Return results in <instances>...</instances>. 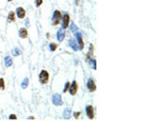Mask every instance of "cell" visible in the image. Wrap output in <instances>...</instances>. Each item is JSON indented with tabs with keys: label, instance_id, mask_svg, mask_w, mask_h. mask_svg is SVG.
<instances>
[{
	"label": "cell",
	"instance_id": "6da1fadb",
	"mask_svg": "<svg viewBox=\"0 0 146 121\" xmlns=\"http://www.w3.org/2000/svg\"><path fill=\"white\" fill-rule=\"evenodd\" d=\"M39 81L43 84H46L48 81H49V73H48L46 70L41 71V73L39 74Z\"/></svg>",
	"mask_w": 146,
	"mask_h": 121
},
{
	"label": "cell",
	"instance_id": "7a4b0ae2",
	"mask_svg": "<svg viewBox=\"0 0 146 121\" xmlns=\"http://www.w3.org/2000/svg\"><path fill=\"white\" fill-rule=\"evenodd\" d=\"M62 19V14L59 11H55L54 12V15H53V24L54 25H58L59 22Z\"/></svg>",
	"mask_w": 146,
	"mask_h": 121
},
{
	"label": "cell",
	"instance_id": "3957f363",
	"mask_svg": "<svg viewBox=\"0 0 146 121\" xmlns=\"http://www.w3.org/2000/svg\"><path fill=\"white\" fill-rule=\"evenodd\" d=\"M52 102L54 105L56 106H62V97L59 94H54L53 98H52Z\"/></svg>",
	"mask_w": 146,
	"mask_h": 121
},
{
	"label": "cell",
	"instance_id": "277c9868",
	"mask_svg": "<svg viewBox=\"0 0 146 121\" xmlns=\"http://www.w3.org/2000/svg\"><path fill=\"white\" fill-rule=\"evenodd\" d=\"M86 112H87L88 117L90 119H94L95 117V110L93 106H86Z\"/></svg>",
	"mask_w": 146,
	"mask_h": 121
},
{
	"label": "cell",
	"instance_id": "5b68a950",
	"mask_svg": "<svg viewBox=\"0 0 146 121\" xmlns=\"http://www.w3.org/2000/svg\"><path fill=\"white\" fill-rule=\"evenodd\" d=\"M69 93L71 95H75L77 93V90H78V85H77V82L75 81L72 82V84L69 85Z\"/></svg>",
	"mask_w": 146,
	"mask_h": 121
},
{
	"label": "cell",
	"instance_id": "8992f818",
	"mask_svg": "<svg viewBox=\"0 0 146 121\" xmlns=\"http://www.w3.org/2000/svg\"><path fill=\"white\" fill-rule=\"evenodd\" d=\"M87 87H88V89H89V90H90L91 92L95 91V89H96V86H95V81H94V80H93V79H90V80L88 81Z\"/></svg>",
	"mask_w": 146,
	"mask_h": 121
},
{
	"label": "cell",
	"instance_id": "52a82bcc",
	"mask_svg": "<svg viewBox=\"0 0 146 121\" xmlns=\"http://www.w3.org/2000/svg\"><path fill=\"white\" fill-rule=\"evenodd\" d=\"M76 35V38L77 40H78V44H79V49H83L84 48V42H83V39H82V35H81L80 32H76L75 33Z\"/></svg>",
	"mask_w": 146,
	"mask_h": 121
},
{
	"label": "cell",
	"instance_id": "ba28073f",
	"mask_svg": "<svg viewBox=\"0 0 146 121\" xmlns=\"http://www.w3.org/2000/svg\"><path fill=\"white\" fill-rule=\"evenodd\" d=\"M69 20H70V17L68 14H65L62 18V28H66L68 24H69Z\"/></svg>",
	"mask_w": 146,
	"mask_h": 121
},
{
	"label": "cell",
	"instance_id": "9c48e42d",
	"mask_svg": "<svg viewBox=\"0 0 146 121\" xmlns=\"http://www.w3.org/2000/svg\"><path fill=\"white\" fill-rule=\"evenodd\" d=\"M57 37H58V40L60 41V42L64 40V37H65V31H64V28L58 29V33H57Z\"/></svg>",
	"mask_w": 146,
	"mask_h": 121
},
{
	"label": "cell",
	"instance_id": "30bf717a",
	"mask_svg": "<svg viewBox=\"0 0 146 121\" xmlns=\"http://www.w3.org/2000/svg\"><path fill=\"white\" fill-rule=\"evenodd\" d=\"M17 15H18V18H23L25 16H26V10L22 7H19L18 9H17Z\"/></svg>",
	"mask_w": 146,
	"mask_h": 121
},
{
	"label": "cell",
	"instance_id": "8fae6325",
	"mask_svg": "<svg viewBox=\"0 0 146 121\" xmlns=\"http://www.w3.org/2000/svg\"><path fill=\"white\" fill-rule=\"evenodd\" d=\"M69 46L73 48V51H75V52L79 51V46L77 45L76 41L74 40V39H70L69 40Z\"/></svg>",
	"mask_w": 146,
	"mask_h": 121
},
{
	"label": "cell",
	"instance_id": "7c38bea8",
	"mask_svg": "<svg viewBox=\"0 0 146 121\" xmlns=\"http://www.w3.org/2000/svg\"><path fill=\"white\" fill-rule=\"evenodd\" d=\"M19 34H20V37H21V38H23V39H26V37H27V35H28V33H27V30H26V28H22V29H20Z\"/></svg>",
	"mask_w": 146,
	"mask_h": 121
},
{
	"label": "cell",
	"instance_id": "4fadbf2b",
	"mask_svg": "<svg viewBox=\"0 0 146 121\" xmlns=\"http://www.w3.org/2000/svg\"><path fill=\"white\" fill-rule=\"evenodd\" d=\"M63 116H64V118L65 119H69L70 116H71V110L70 109H65L64 110V111H63Z\"/></svg>",
	"mask_w": 146,
	"mask_h": 121
},
{
	"label": "cell",
	"instance_id": "5bb4252c",
	"mask_svg": "<svg viewBox=\"0 0 146 121\" xmlns=\"http://www.w3.org/2000/svg\"><path fill=\"white\" fill-rule=\"evenodd\" d=\"M89 65H90L92 69H96V61H95V59H89Z\"/></svg>",
	"mask_w": 146,
	"mask_h": 121
},
{
	"label": "cell",
	"instance_id": "9a60e30c",
	"mask_svg": "<svg viewBox=\"0 0 146 121\" xmlns=\"http://www.w3.org/2000/svg\"><path fill=\"white\" fill-rule=\"evenodd\" d=\"M12 64H13L12 58L10 57V56H7V57L5 58V66H6V67H10V66H12Z\"/></svg>",
	"mask_w": 146,
	"mask_h": 121
},
{
	"label": "cell",
	"instance_id": "2e32d148",
	"mask_svg": "<svg viewBox=\"0 0 146 121\" xmlns=\"http://www.w3.org/2000/svg\"><path fill=\"white\" fill-rule=\"evenodd\" d=\"M15 19H16V18H15V13L14 12H10L9 16H8V20L10 22H15Z\"/></svg>",
	"mask_w": 146,
	"mask_h": 121
},
{
	"label": "cell",
	"instance_id": "e0dca14e",
	"mask_svg": "<svg viewBox=\"0 0 146 121\" xmlns=\"http://www.w3.org/2000/svg\"><path fill=\"white\" fill-rule=\"evenodd\" d=\"M28 83H29V80L27 79V77H26V79L23 80V81L22 82V88L26 89V88L28 86Z\"/></svg>",
	"mask_w": 146,
	"mask_h": 121
},
{
	"label": "cell",
	"instance_id": "ac0fdd59",
	"mask_svg": "<svg viewBox=\"0 0 146 121\" xmlns=\"http://www.w3.org/2000/svg\"><path fill=\"white\" fill-rule=\"evenodd\" d=\"M93 52H94V46L91 45V46H90V52L87 53V60L90 58V56H91V55H93Z\"/></svg>",
	"mask_w": 146,
	"mask_h": 121
},
{
	"label": "cell",
	"instance_id": "d6986e66",
	"mask_svg": "<svg viewBox=\"0 0 146 121\" xmlns=\"http://www.w3.org/2000/svg\"><path fill=\"white\" fill-rule=\"evenodd\" d=\"M57 48H58V47H57L56 44H54V43H51V44H50V51H51V52H55L56 49H57Z\"/></svg>",
	"mask_w": 146,
	"mask_h": 121
},
{
	"label": "cell",
	"instance_id": "ffe728a7",
	"mask_svg": "<svg viewBox=\"0 0 146 121\" xmlns=\"http://www.w3.org/2000/svg\"><path fill=\"white\" fill-rule=\"evenodd\" d=\"M13 54L15 55V56H18V55L21 54V51L19 49V48H14V51H13Z\"/></svg>",
	"mask_w": 146,
	"mask_h": 121
},
{
	"label": "cell",
	"instance_id": "44dd1931",
	"mask_svg": "<svg viewBox=\"0 0 146 121\" xmlns=\"http://www.w3.org/2000/svg\"><path fill=\"white\" fill-rule=\"evenodd\" d=\"M4 88H5V82H4V80L3 79H0V89L3 90Z\"/></svg>",
	"mask_w": 146,
	"mask_h": 121
},
{
	"label": "cell",
	"instance_id": "7402d4cb",
	"mask_svg": "<svg viewBox=\"0 0 146 121\" xmlns=\"http://www.w3.org/2000/svg\"><path fill=\"white\" fill-rule=\"evenodd\" d=\"M77 29H78V28H77V26L75 25L74 23H72V25H71V27H70V30H71L72 32H76Z\"/></svg>",
	"mask_w": 146,
	"mask_h": 121
},
{
	"label": "cell",
	"instance_id": "603a6c76",
	"mask_svg": "<svg viewBox=\"0 0 146 121\" xmlns=\"http://www.w3.org/2000/svg\"><path fill=\"white\" fill-rule=\"evenodd\" d=\"M42 3H43V0H36V1H35V5H36V7H40Z\"/></svg>",
	"mask_w": 146,
	"mask_h": 121
},
{
	"label": "cell",
	"instance_id": "cb8c5ba5",
	"mask_svg": "<svg viewBox=\"0 0 146 121\" xmlns=\"http://www.w3.org/2000/svg\"><path fill=\"white\" fill-rule=\"evenodd\" d=\"M69 85H70V83L68 82V81H67V82L65 83V87L63 88V92H64V93H65V92L68 90V88H69Z\"/></svg>",
	"mask_w": 146,
	"mask_h": 121
},
{
	"label": "cell",
	"instance_id": "d4e9b609",
	"mask_svg": "<svg viewBox=\"0 0 146 121\" xmlns=\"http://www.w3.org/2000/svg\"><path fill=\"white\" fill-rule=\"evenodd\" d=\"M9 118H10V119H13V120H15V119H17V116H16L15 114H11Z\"/></svg>",
	"mask_w": 146,
	"mask_h": 121
},
{
	"label": "cell",
	"instance_id": "484cf974",
	"mask_svg": "<svg viewBox=\"0 0 146 121\" xmlns=\"http://www.w3.org/2000/svg\"><path fill=\"white\" fill-rule=\"evenodd\" d=\"M80 114H81V112H75V113H74V116H75V118H78Z\"/></svg>",
	"mask_w": 146,
	"mask_h": 121
},
{
	"label": "cell",
	"instance_id": "4316f807",
	"mask_svg": "<svg viewBox=\"0 0 146 121\" xmlns=\"http://www.w3.org/2000/svg\"><path fill=\"white\" fill-rule=\"evenodd\" d=\"M79 1H80V0H76V4H77V5L79 4Z\"/></svg>",
	"mask_w": 146,
	"mask_h": 121
},
{
	"label": "cell",
	"instance_id": "83f0119b",
	"mask_svg": "<svg viewBox=\"0 0 146 121\" xmlns=\"http://www.w3.org/2000/svg\"><path fill=\"white\" fill-rule=\"evenodd\" d=\"M8 1H12V0H8Z\"/></svg>",
	"mask_w": 146,
	"mask_h": 121
}]
</instances>
